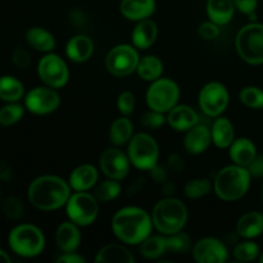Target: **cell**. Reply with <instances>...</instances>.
I'll list each match as a JSON object with an SVG mask.
<instances>
[{"mask_svg": "<svg viewBox=\"0 0 263 263\" xmlns=\"http://www.w3.org/2000/svg\"><path fill=\"white\" fill-rule=\"evenodd\" d=\"M8 243L15 254L25 258H33L43 253L45 236L37 226L22 223L12 229L8 236Z\"/></svg>", "mask_w": 263, "mask_h": 263, "instance_id": "obj_5", "label": "cell"}, {"mask_svg": "<svg viewBox=\"0 0 263 263\" xmlns=\"http://www.w3.org/2000/svg\"><path fill=\"white\" fill-rule=\"evenodd\" d=\"M55 243L63 253L76 252L81 243V233L79 230V225L72 221L61 223L55 231Z\"/></svg>", "mask_w": 263, "mask_h": 263, "instance_id": "obj_17", "label": "cell"}, {"mask_svg": "<svg viewBox=\"0 0 263 263\" xmlns=\"http://www.w3.org/2000/svg\"><path fill=\"white\" fill-rule=\"evenodd\" d=\"M211 134H212V143L220 149L230 148L235 138L233 123L226 117H217V120H215Z\"/></svg>", "mask_w": 263, "mask_h": 263, "instance_id": "obj_27", "label": "cell"}, {"mask_svg": "<svg viewBox=\"0 0 263 263\" xmlns=\"http://www.w3.org/2000/svg\"><path fill=\"white\" fill-rule=\"evenodd\" d=\"M25 95L23 84L14 76H0V99L7 103L20 102Z\"/></svg>", "mask_w": 263, "mask_h": 263, "instance_id": "obj_29", "label": "cell"}, {"mask_svg": "<svg viewBox=\"0 0 263 263\" xmlns=\"http://www.w3.org/2000/svg\"><path fill=\"white\" fill-rule=\"evenodd\" d=\"M2 211L4 216L9 220L17 221L22 218L23 212H25V207L20 198L17 197H9L4 200L2 205Z\"/></svg>", "mask_w": 263, "mask_h": 263, "instance_id": "obj_38", "label": "cell"}, {"mask_svg": "<svg viewBox=\"0 0 263 263\" xmlns=\"http://www.w3.org/2000/svg\"><path fill=\"white\" fill-rule=\"evenodd\" d=\"M157 36H158V27H157V23L152 20H143L136 25V27L134 28L133 35V44L135 48L141 49V50H145L149 49L154 44V41L157 40Z\"/></svg>", "mask_w": 263, "mask_h": 263, "instance_id": "obj_22", "label": "cell"}, {"mask_svg": "<svg viewBox=\"0 0 263 263\" xmlns=\"http://www.w3.org/2000/svg\"><path fill=\"white\" fill-rule=\"evenodd\" d=\"M151 171H152V176H153V179L156 180V181L163 182L164 180H166V172H164V170L162 168V167H159L158 164H157L154 168H152Z\"/></svg>", "mask_w": 263, "mask_h": 263, "instance_id": "obj_48", "label": "cell"}, {"mask_svg": "<svg viewBox=\"0 0 263 263\" xmlns=\"http://www.w3.org/2000/svg\"><path fill=\"white\" fill-rule=\"evenodd\" d=\"M257 157L256 145L247 138L236 139L230 145V158L234 164L248 167Z\"/></svg>", "mask_w": 263, "mask_h": 263, "instance_id": "obj_23", "label": "cell"}, {"mask_svg": "<svg viewBox=\"0 0 263 263\" xmlns=\"http://www.w3.org/2000/svg\"><path fill=\"white\" fill-rule=\"evenodd\" d=\"M10 177H12V171H10V167L8 166L5 162H0V180L8 181Z\"/></svg>", "mask_w": 263, "mask_h": 263, "instance_id": "obj_49", "label": "cell"}, {"mask_svg": "<svg viewBox=\"0 0 263 263\" xmlns=\"http://www.w3.org/2000/svg\"><path fill=\"white\" fill-rule=\"evenodd\" d=\"M212 143L211 130L204 125H195L186 131L184 139V146L190 154H202Z\"/></svg>", "mask_w": 263, "mask_h": 263, "instance_id": "obj_18", "label": "cell"}, {"mask_svg": "<svg viewBox=\"0 0 263 263\" xmlns=\"http://www.w3.org/2000/svg\"><path fill=\"white\" fill-rule=\"evenodd\" d=\"M235 7L244 14H248L251 17L252 22H256V9L258 0H234Z\"/></svg>", "mask_w": 263, "mask_h": 263, "instance_id": "obj_44", "label": "cell"}, {"mask_svg": "<svg viewBox=\"0 0 263 263\" xmlns=\"http://www.w3.org/2000/svg\"><path fill=\"white\" fill-rule=\"evenodd\" d=\"M262 199H263V186H262Z\"/></svg>", "mask_w": 263, "mask_h": 263, "instance_id": "obj_52", "label": "cell"}, {"mask_svg": "<svg viewBox=\"0 0 263 263\" xmlns=\"http://www.w3.org/2000/svg\"><path fill=\"white\" fill-rule=\"evenodd\" d=\"M94 43L86 35H76L67 43L66 54L74 63H82L91 58Z\"/></svg>", "mask_w": 263, "mask_h": 263, "instance_id": "obj_21", "label": "cell"}, {"mask_svg": "<svg viewBox=\"0 0 263 263\" xmlns=\"http://www.w3.org/2000/svg\"><path fill=\"white\" fill-rule=\"evenodd\" d=\"M180 89L175 81L170 79H157L152 81L146 91V103L151 109L161 113H168L177 104Z\"/></svg>", "mask_w": 263, "mask_h": 263, "instance_id": "obj_8", "label": "cell"}, {"mask_svg": "<svg viewBox=\"0 0 263 263\" xmlns=\"http://www.w3.org/2000/svg\"><path fill=\"white\" fill-rule=\"evenodd\" d=\"M10 262H12V259H10L9 254H8L5 251H3V249H0V263H10Z\"/></svg>", "mask_w": 263, "mask_h": 263, "instance_id": "obj_50", "label": "cell"}, {"mask_svg": "<svg viewBox=\"0 0 263 263\" xmlns=\"http://www.w3.org/2000/svg\"><path fill=\"white\" fill-rule=\"evenodd\" d=\"M13 63L17 68L20 69H26L28 68V66L31 64V54L30 51L26 50L22 46H18L13 51Z\"/></svg>", "mask_w": 263, "mask_h": 263, "instance_id": "obj_43", "label": "cell"}, {"mask_svg": "<svg viewBox=\"0 0 263 263\" xmlns=\"http://www.w3.org/2000/svg\"><path fill=\"white\" fill-rule=\"evenodd\" d=\"M167 118H164V113L157 112L151 109L149 112L144 113L140 118V123L146 128H159L164 125Z\"/></svg>", "mask_w": 263, "mask_h": 263, "instance_id": "obj_41", "label": "cell"}, {"mask_svg": "<svg viewBox=\"0 0 263 263\" xmlns=\"http://www.w3.org/2000/svg\"><path fill=\"white\" fill-rule=\"evenodd\" d=\"M23 115H25V108L21 104H18V102L8 103L4 107L0 108V125H15V123L22 120Z\"/></svg>", "mask_w": 263, "mask_h": 263, "instance_id": "obj_34", "label": "cell"}, {"mask_svg": "<svg viewBox=\"0 0 263 263\" xmlns=\"http://www.w3.org/2000/svg\"><path fill=\"white\" fill-rule=\"evenodd\" d=\"M198 33H199V36L203 40H215V39H217L218 35H220V26L216 25L212 21L203 22L202 25L199 26Z\"/></svg>", "mask_w": 263, "mask_h": 263, "instance_id": "obj_42", "label": "cell"}, {"mask_svg": "<svg viewBox=\"0 0 263 263\" xmlns=\"http://www.w3.org/2000/svg\"><path fill=\"white\" fill-rule=\"evenodd\" d=\"M168 164L174 171H181L185 167L184 161H182V158L179 154H171L168 158Z\"/></svg>", "mask_w": 263, "mask_h": 263, "instance_id": "obj_47", "label": "cell"}, {"mask_svg": "<svg viewBox=\"0 0 263 263\" xmlns=\"http://www.w3.org/2000/svg\"><path fill=\"white\" fill-rule=\"evenodd\" d=\"M57 262L58 263H85L86 259L84 258L80 254L74 253V252H71V253H63L62 256H59L57 258Z\"/></svg>", "mask_w": 263, "mask_h": 263, "instance_id": "obj_46", "label": "cell"}, {"mask_svg": "<svg viewBox=\"0 0 263 263\" xmlns=\"http://www.w3.org/2000/svg\"><path fill=\"white\" fill-rule=\"evenodd\" d=\"M153 226L162 235H171L184 229L187 221V208L177 198H164L154 205Z\"/></svg>", "mask_w": 263, "mask_h": 263, "instance_id": "obj_4", "label": "cell"}, {"mask_svg": "<svg viewBox=\"0 0 263 263\" xmlns=\"http://www.w3.org/2000/svg\"><path fill=\"white\" fill-rule=\"evenodd\" d=\"M167 122L171 126L174 130L180 131H187L199 122V116L198 113L193 109L189 105H175L167 116Z\"/></svg>", "mask_w": 263, "mask_h": 263, "instance_id": "obj_16", "label": "cell"}, {"mask_svg": "<svg viewBox=\"0 0 263 263\" xmlns=\"http://www.w3.org/2000/svg\"><path fill=\"white\" fill-rule=\"evenodd\" d=\"M130 166L128 156L118 148H108L100 154L99 167L108 179L121 181L128 175Z\"/></svg>", "mask_w": 263, "mask_h": 263, "instance_id": "obj_14", "label": "cell"}, {"mask_svg": "<svg viewBox=\"0 0 263 263\" xmlns=\"http://www.w3.org/2000/svg\"><path fill=\"white\" fill-rule=\"evenodd\" d=\"M259 261H261L262 263H263V253H262V256H261V258H259Z\"/></svg>", "mask_w": 263, "mask_h": 263, "instance_id": "obj_51", "label": "cell"}, {"mask_svg": "<svg viewBox=\"0 0 263 263\" xmlns=\"http://www.w3.org/2000/svg\"><path fill=\"white\" fill-rule=\"evenodd\" d=\"M99 172L91 164H81L69 175L68 184L74 192H87L97 184Z\"/></svg>", "mask_w": 263, "mask_h": 263, "instance_id": "obj_20", "label": "cell"}, {"mask_svg": "<svg viewBox=\"0 0 263 263\" xmlns=\"http://www.w3.org/2000/svg\"><path fill=\"white\" fill-rule=\"evenodd\" d=\"M240 102L244 105L253 109H262L263 108V90L256 86H247L241 89L240 94Z\"/></svg>", "mask_w": 263, "mask_h": 263, "instance_id": "obj_37", "label": "cell"}, {"mask_svg": "<svg viewBox=\"0 0 263 263\" xmlns=\"http://www.w3.org/2000/svg\"><path fill=\"white\" fill-rule=\"evenodd\" d=\"M153 220L139 207H125L115 213L112 230L118 240L128 246H138L151 236Z\"/></svg>", "mask_w": 263, "mask_h": 263, "instance_id": "obj_1", "label": "cell"}, {"mask_svg": "<svg viewBox=\"0 0 263 263\" xmlns=\"http://www.w3.org/2000/svg\"><path fill=\"white\" fill-rule=\"evenodd\" d=\"M167 239V247H168V251L176 252V253H182V252L189 251L190 246H192V241L190 238L185 233H175L171 235H166Z\"/></svg>", "mask_w": 263, "mask_h": 263, "instance_id": "obj_39", "label": "cell"}, {"mask_svg": "<svg viewBox=\"0 0 263 263\" xmlns=\"http://www.w3.org/2000/svg\"><path fill=\"white\" fill-rule=\"evenodd\" d=\"M139 61L140 57L134 46L121 44L108 51L105 57V67L113 76L125 77L136 71Z\"/></svg>", "mask_w": 263, "mask_h": 263, "instance_id": "obj_10", "label": "cell"}, {"mask_svg": "<svg viewBox=\"0 0 263 263\" xmlns=\"http://www.w3.org/2000/svg\"><path fill=\"white\" fill-rule=\"evenodd\" d=\"M28 200L41 211H55L67 204L71 197V186L62 177L44 175L33 180L28 186Z\"/></svg>", "mask_w": 263, "mask_h": 263, "instance_id": "obj_2", "label": "cell"}, {"mask_svg": "<svg viewBox=\"0 0 263 263\" xmlns=\"http://www.w3.org/2000/svg\"><path fill=\"white\" fill-rule=\"evenodd\" d=\"M61 104V95L50 86L33 87L26 94L25 107L31 113L37 116H45L58 109Z\"/></svg>", "mask_w": 263, "mask_h": 263, "instance_id": "obj_13", "label": "cell"}, {"mask_svg": "<svg viewBox=\"0 0 263 263\" xmlns=\"http://www.w3.org/2000/svg\"><path fill=\"white\" fill-rule=\"evenodd\" d=\"M235 12L234 0H208L207 14L210 21L218 26H225L233 20Z\"/></svg>", "mask_w": 263, "mask_h": 263, "instance_id": "obj_24", "label": "cell"}, {"mask_svg": "<svg viewBox=\"0 0 263 263\" xmlns=\"http://www.w3.org/2000/svg\"><path fill=\"white\" fill-rule=\"evenodd\" d=\"M135 95L131 91H123L118 95L117 99V108L120 110V113L122 116L128 117L130 115H133L134 109H135Z\"/></svg>", "mask_w": 263, "mask_h": 263, "instance_id": "obj_40", "label": "cell"}, {"mask_svg": "<svg viewBox=\"0 0 263 263\" xmlns=\"http://www.w3.org/2000/svg\"><path fill=\"white\" fill-rule=\"evenodd\" d=\"M66 212L69 221L79 226H89L97 220L99 213V202L95 195L86 192L71 194L66 204Z\"/></svg>", "mask_w": 263, "mask_h": 263, "instance_id": "obj_9", "label": "cell"}, {"mask_svg": "<svg viewBox=\"0 0 263 263\" xmlns=\"http://www.w3.org/2000/svg\"><path fill=\"white\" fill-rule=\"evenodd\" d=\"M247 168H248L251 176H254V177L263 176V157H256L254 161L252 162Z\"/></svg>", "mask_w": 263, "mask_h": 263, "instance_id": "obj_45", "label": "cell"}, {"mask_svg": "<svg viewBox=\"0 0 263 263\" xmlns=\"http://www.w3.org/2000/svg\"><path fill=\"white\" fill-rule=\"evenodd\" d=\"M230 94L221 82H208L199 92V107L208 117H220L228 108Z\"/></svg>", "mask_w": 263, "mask_h": 263, "instance_id": "obj_12", "label": "cell"}, {"mask_svg": "<svg viewBox=\"0 0 263 263\" xmlns=\"http://www.w3.org/2000/svg\"><path fill=\"white\" fill-rule=\"evenodd\" d=\"M236 51L249 64L263 63V25L252 22L238 32L235 40Z\"/></svg>", "mask_w": 263, "mask_h": 263, "instance_id": "obj_6", "label": "cell"}, {"mask_svg": "<svg viewBox=\"0 0 263 263\" xmlns=\"http://www.w3.org/2000/svg\"><path fill=\"white\" fill-rule=\"evenodd\" d=\"M37 74L41 81L53 89L66 86L69 80V69L63 58L54 53H46L37 64Z\"/></svg>", "mask_w": 263, "mask_h": 263, "instance_id": "obj_11", "label": "cell"}, {"mask_svg": "<svg viewBox=\"0 0 263 263\" xmlns=\"http://www.w3.org/2000/svg\"><path fill=\"white\" fill-rule=\"evenodd\" d=\"M236 233L244 239H253L263 233V215L259 212H248L239 218Z\"/></svg>", "mask_w": 263, "mask_h": 263, "instance_id": "obj_28", "label": "cell"}, {"mask_svg": "<svg viewBox=\"0 0 263 263\" xmlns=\"http://www.w3.org/2000/svg\"><path fill=\"white\" fill-rule=\"evenodd\" d=\"M136 72L145 81H156L163 73V63L156 55H145L140 58Z\"/></svg>", "mask_w": 263, "mask_h": 263, "instance_id": "obj_31", "label": "cell"}, {"mask_svg": "<svg viewBox=\"0 0 263 263\" xmlns=\"http://www.w3.org/2000/svg\"><path fill=\"white\" fill-rule=\"evenodd\" d=\"M168 251L166 235L148 236L140 243V254L146 259H157Z\"/></svg>", "mask_w": 263, "mask_h": 263, "instance_id": "obj_32", "label": "cell"}, {"mask_svg": "<svg viewBox=\"0 0 263 263\" xmlns=\"http://www.w3.org/2000/svg\"><path fill=\"white\" fill-rule=\"evenodd\" d=\"M127 156L131 164L136 168L151 171L158 164L159 146L153 136L145 133H139L128 141Z\"/></svg>", "mask_w": 263, "mask_h": 263, "instance_id": "obj_7", "label": "cell"}, {"mask_svg": "<svg viewBox=\"0 0 263 263\" xmlns=\"http://www.w3.org/2000/svg\"><path fill=\"white\" fill-rule=\"evenodd\" d=\"M97 263H134L133 253L122 244H107L99 249L95 257Z\"/></svg>", "mask_w": 263, "mask_h": 263, "instance_id": "obj_25", "label": "cell"}, {"mask_svg": "<svg viewBox=\"0 0 263 263\" xmlns=\"http://www.w3.org/2000/svg\"><path fill=\"white\" fill-rule=\"evenodd\" d=\"M120 10L126 20L140 22L153 14L156 0H122Z\"/></svg>", "mask_w": 263, "mask_h": 263, "instance_id": "obj_19", "label": "cell"}, {"mask_svg": "<svg viewBox=\"0 0 263 263\" xmlns=\"http://www.w3.org/2000/svg\"><path fill=\"white\" fill-rule=\"evenodd\" d=\"M26 41L31 48L43 51V53H50L57 45L53 33L45 28L37 27V26L28 28L27 32H26Z\"/></svg>", "mask_w": 263, "mask_h": 263, "instance_id": "obj_26", "label": "cell"}, {"mask_svg": "<svg viewBox=\"0 0 263 263\" xmlns=\"http://www.w3.org/2000/svg\"><path fill=\"white\" fill-rule=\"evenodd\" d=\"M193 257L198 263H222L228 261L229 252L220 239L203 238L195 243Z\"/></svg>", "mask_w": 263, "mask_h": 263, "instance_id": "obj_15", "label": "cell"}, {"mask_svg": "<svg viewBox=\"0 0 263 263\" xmlns=\"http://www.w3.org/2000/svg\"><path fill=\"white\" fill-rule=\"evenodd\" d=\"M134 125L126 116L117 118L109 128V140L113 145L122 146L131 140Z\"/></svg>", "mask_w": 263, "mask_h": 263, "instance_id": "obj_30", "label": "cell"}, {"mask_svg": "<svg viewBox=\"0 0 263 263\" xmlns=\"http://www.w3.org/2000/svg\"><path fill=\"white\" fill-rule=\"evenodd\" d=\"M259 247L253 241H241L233 251L234 258L238 262H252L258 257Z\"/></svg>", "mask_w": 263, "mask_h": 263, "instance_id": "obj_36", "label": "cell"}, {"mask_svg": "<svg viewBox=\"0 0 263 263\" xmlns=\"http://www.w3.org/2000/svg\"><path fill=\"white\" fill-rule=\"evenodd\" d=\"M251 177L247 167L238 166V164L223 167L215 177L216 194L225 202L240 199L248 192Z\"/></svg>", "mask_w": 263, "mask_h": 263, "instance_id": "obj_3", "label": "cell"}, {"mask_svg": "<svg viewBox=\"0 0 263 263\" xmlns=\"http://www.w3.org/2000/svg\"><path fill=\"white\" fill-rule=\"evenodd\" d=\"M121 192H122V186L118 182V180L109 179L103 181L100 185H98V187L94 192V195L99 203H108L120 197Z\"/></svg>", "mask_w": 263, "mask_h": 263, "instance_id": "obj_33", "label": "cell"}, {"mask_svg": "<svg viewBox=\"0 0 263 263\" xmlns=\"http://www.w3.org/2000/svg\"><path fill=\"white\" fill-rule=\"evenodd\" d=\"M212 192V182L208 179H193L186 182L184 193L189 199H199Z\"/></svg>", "mask_w": 263, "mask_h": 263, "instance_id": "obj_35", "label": "cell"}]
</instances>
